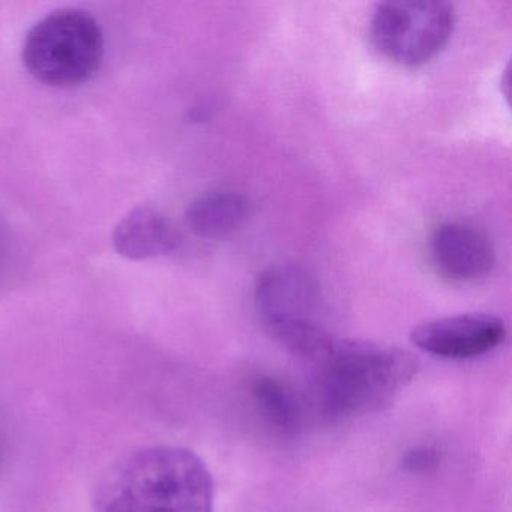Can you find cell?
<instances>
[{
  "label": "cell",
  "mask_w": 512,
  "mask_h": 512,
  "mask_svg": "<svg viewBox=\"0 0 512 512\" xmlns=\"http://www.w3.org/2000/svg\"><path fill=\"white\" fill-rule=\"evenodd\" d=\"M113 247L130 260L154 259L172 253L178 236L164 215L148 206L128 212L113 232Z\"/></svg>",
  "instance_id": "ba28073f"
},
{
  "label": "cell",
  "mask_w": 512,
  "mask_h": 512,
  "mask_svg": "<svg viewBox=\"0 0 512 512\" xmlns=\"http://www.w3.org/2000/svg\"><path fill=\"white\" fill-rule=\"evenodd\" d=\"M430 253L437 271L460 283L487 277L496 263V251L488 236L460 223L436 229L430 239Z\"/></svg>",
  "instance_id": "52a82bcc"
},
{
  "label": "cell",
  "mask_w": 512,
  "mask_h": 512,
  "mask_svg": "<svg viewBox=\"0 0 512 512\" xmlns=\"http://www.w3.org/2000/svg\"><path fill=\"white\" fill-rule=\"evenodd\" d=\"M506 337V326L491 314L470 313L442 317L415 326L410 340L422 352L442 359H473L487 355Z\"/></svg>",
  "instance_id": "5b68a950"
},
{
  "label": "cell",
  "mask_w": 512,
  "mask_h": 512,
  "mask_svg": "<svg viewBox=\"0 0 512 512\" xmlns=\"http://www.w3.org/2000/svg\"><path fill=\"white\" fill-rule=\"evenodd\" d=\"M254 403L260 415L281 433H295L301 425V407L292 389L271 376H260L254 380Z\"/></svg>",
  "instance_id": "30bf717a"
},
{
  "label": "cell",
  "mask_w": 512,
  "mask_h": 512,
  "mask_svg": "<svg viewBox=\"0 0 512 512\" xmlns=\"http://www.w3.org/2000/svg\"><path fill=\"white\" fill-rule=\"evenodd\" d=\"M247 217V200L230 191L199 197L191 203L185 214L191 232L205 239L232 235L245 223Z\"/></svg>",
  "instance_id": "9c48e42d"
},
{
  "label": "cell",
  "mask_w": 512,
  "mask_h": 512,
  "mask_svg": "<svg viewBox=\"0 0 512 512\" xmlns=\"http://www.w3.org/2000/svg\"><path fill=\"white\" fill-rule=\"evenodd\" d=\"M454 25V7L448 2H385L374 10L370 34L389 61L419 67L445 49Z\"/></svg>",
  "instance_id": "277c9868"
},
{
  "label": "cell",
  "mask_w": 512,
  "mask_h": 512,
  "mask_svg": "<svg viewBox=\"0 0 512 512\" xmlns=\"http://www.w3.org/2000/svg\"><path fill=\"white\" fill-rule=\"evenodd\" d=\"M94 502L95 512H214V479L190 449L149 446L109 467Z\"/></svg>",
  "instance_id": "6da1fadb"
},
{
  "label": "cell",
  "mask_w": 512,
  "mask_h": 512,
  "mask_svg": "<svg viewBox=\"0 0 512 512\" xmlns=\"http://www.w3.org/2000/svg\"><path fill=\"white\" fill-rule=\"evenodd\" d=\"M314 365L317 400L329 419L386 409L418 371V361L406 350L338 338Z\"/></svg>",
  "instance_id": "7a4b0ae2"
},
{
  "label": "cell",
  "mask_w": 512,
  "mask_h": 512,
  "mask_svg": "<svg viewBox=\"0 0 512 512\" xmlns=\"http://www.w3.org/2000/svg\"><path fill=\"white\" fill-rule=\"evenodd\" d=\"M257 313L268 332L281 326L320 323V287L316 278L298 266L266 269L254 289Z\"/></svg>",
  "instance_id": "8992f818"
},
{
  "label": "cell",
  "mask_w": 512,
  "mask_h": 512,
  "mask_svg": "<svg viewBox=\"0 0 512 512\" xmlns=\"http://www.w3.org/2000/svg\"><path fill=\"white\" fill-rule=\"evenodd\" d=\"M434 460H436L434 452L430 451V449H424V451L412 452V454L407 457L406 464H409V466H412L415 470H419L422 469V467L425 469V467H428V464L433 463Z\"/></svg>",
  "instance_id": "8fae6325"
},
{
  "label": "cell",
  "mask_w": 512,
  "mask_h": 512,
  "mask_svg": "<svg viewBox=\"0 0 512 512\" xmlns=\"http://www.w3.org/2000/svg\"><path fill=\"white\" fill-rule=\"evenodd\" d=\"M104 37L88 11L62 8L32 26L22 59L32 77L52 88H74L100 70Z\"/></svg>",
  "instance_id": "3957f363"
}]
</instances>
